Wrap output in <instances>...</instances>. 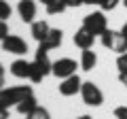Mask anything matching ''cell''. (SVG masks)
Instances as JSON below:
<instances>
[{
    "mask_svg": "<svg viewBox=\"0 0 127 119\" xmlns=\"http://www.w3.org/2000/svg\"><path fill=\"white\" fill-rule=\"evenodd\" d=\"M97 64V55H95V51L91 49H83V55H81V68L83 70H93V66Z\"/></svg>",
    "mask_w": 127,
    "mask_h": 119,
    "instance_id": "obj_13",
    "label": "cell"
},
{
    "mask_svg": "<svg viewBox=\"0 0 127 119\" xmlns=\"http://www.w3.org/2000/svg\"><path fill=\"white\" fill-rule=\"evenodd\" d=\"M26 119H51V115H49V111H47V109H42V106H36L32 113H28V115H26Z\"/></svg>",
    "mask_w": 127,
    "mask_h": 119,
    "instance_id": "obj_17",
    "label": "cell"
},
{
    "mask_svg": "<svg viewBox=\"0 0 127 119\" xmlns=\"http://www.w3.org/2000/svg\"><path fill=\"white\" fill-rule=\"evenodd\" d=\"M83 28H87L91 34H95V36H100L102 32H104L106 28V17L104 13H91V15H85V19H83Z\"/></svg>",
    "mask_w": 127,
    "mask_h": 119,
    "instance_id": "obj_6",
    "label": "cell"
},
{
    "mask_svg": "<svg viewBox=\"0 0 127 119\" xmlns=\"http://www.w3.org/2000/svg\"><path fill=\"white\" fill-rule=\"evenodd\" d=\"M49 30H51V28H49V23H47L45 19H40V21H32V36L36 38L38 43L49 34Z\"/></svg>",
    "mask_w": 127,
    "mask_h": 119,
    "instance_id": "obj_14",
    "label": "cell"
},
{
    "mask_svg": "<svg viewBox=\"0 0 127 119\" xmlns=\"http://www.w3.org/2000/svg\"><path fill=\"white\" fill-rule=\"evenodd\" d=\"M121 2H123V4H125V9H127V0H121Z\"/></svg>",
    "mask_w": 127,
    "mask_h": 119,
    "instance_id": "obj_31",
    "label": "cell"
},
{
    "mask_svg": "<svg viewBox=\"0 0 127 119\" xmlns=\"http://www.w3.org/2000/svg\"><path fill=\"white\" fill-rule=\"evenodd\" d=\"M62 41H64V32L59 30V28H51L49 34L40 41V47H45L47 51L49 49H57V47L62 45Z\"/></svg>",
    "mask_w": 127,
    "mask_h": 119,
    "instance_id": "obj_10",
    "label": "cell"
},
{
    "mask_svg": "<svg viewBox=\"0 0 127 119\" xmlns=\"http://www.w3.org/2000/svg\"><path fill=\"white\" fill-rule=\"evenodd\" d=\"M32 94L30 85H15V87H2L0 89V104L11 109V106H17L19 102L23 100L26 96Z\"/></svg>",
    "mask_w": 127,
    "mask_h": 119,
    "instance_id": "obj_2",
    "label": "cell"
},
{
    "mask_svg": "<svg viewBox=\"0 0 127 119\" xmlns=\"http://www.w3.org/2000/svg\"><path fill=\"white\" fill-rule=\"evenodd\" d=\"M38 106V102H36V98H34V94H30V96H26L21 102H19L15 109H17V113H21V115H28V113H32V111Z\"/></svg>",
    "mask_w": 127,
    "mask_h": 119,
    "instance_id": "obj_15",
    "label": "cell"
},
{
    "mask_svg": "<svg viewBox=\"0 0 127 119\" xmlns=\"http://www.w3.org/2000/svg\"><path fill=\"white\" fill-rule=\"evenodd\" d=\"M119 81H121V85L127 87V72H119Z\"/></svg>",
    "mask_w": 127,
    "mask_h": 119,
    "instance_id": "obj_26",
    "label": "cell"
},
{
    "mask_svg": "<svg viewBox=\"0 0 127 119\" xmlns=\"http://www.w3.org/2000/svg\"><path fill=\"white\" fill-rule=\"evenodd\" d=\"M81 96L87 106H100L104 102V94H102V89L93 81H85L81 85Z\"/></svg>",
    "mask_w": 127,
    "mask_h": 119,
    "instance_id": "obj_4",
    "label": "cell"
},
{
    "mask_svg": "<svg viewBox=\"0 0 127 119\" xmlns=\"http://www.w3.org/2000/svg\"><path fill=\"white\" fill-rule=\"evenodd\" d=\"M6 36H9V26L4 19H0V41H4Z\"/></svg>",
    "mask_w": 127,
    "mask_h": 119,
    "instance_id": "obj_21",
    "label": "cell"
},
{
    "mask_svg": "<svg viewBox=\"0 0 127 119\" xmlns=\"http://www.w3.org/2000/svg\"><path fill=\"white\" fill-rule=\"evenodd\" d=\"M100 41L106 49L110 51H117V53H123L127 51V38L123 36V32H117V30H108L106 28L104 32L100 34Z\"/></svg>",
    "mask_w": 127,
    "mask_h": 119,
    "instance_id": "obj_3",
    "label": "cell"
},
{
    "mask_svg": "<svg viewBox=\"0 0 127 119\" xmlns=\"http://www.w3.org/2000/svg\"><path fill=\"white\" fill-rule=\"evenodd\" d=\"M66 4H68V6H74V9H76V6L85 4V2H83V0H66Z\"/></svg>",
    "mask_w": 127,
    "mask_h": 119,
    "instance_id": "obj_23",
    "label": "cell"
},
{
    "mask_svg": "<svg viewBox=\"0 0 127 119\" xmlns=\"http://www.w3.org/2000/svg\"><path fill=\"white\" fill-rule=\"evenodd\" d=\"M121 32H123V36L127 38V21H125V26H123V30H121Z\"/></svg>",
    "mask_w": 127,
    "mask_h": 119,
    "instance_id": "obj_28",
    "label": "cell"
},
{
    "mask_svg": "<svg viewBox=\"0 0 127 119\" xmlns=\"http://www.w3.org/2000/svg\"><path fill=\"white\" fill-rule=\"evenodd\" d=\"M83 2H85V4H100L102 0H83Z\"/></svg>",
    "mask_w": 127,
    "mask_h": 119,
    "instance_id": "obj_27",
    "label": "cell"
},
{
    "mask_svg": "<svg viewBox=\"0 0 127 119\" xmlns=\"http://www.w3.org/2000/svg\"><path fill=\"white\" fill-rule=\"evenodd\" d=\"M117 68H119V72H127V51L119 53V58H117Z\"/></svg>",
    "mask_w": 127,
    "mask_h": 119,
    "instance_id": "obj_19",
    "label": "cell"
},
{
    "mask_svg": "<svg viewBox=\"0 0 127 119\" xmlns=\"http://www.w3.org/2000/svg\"><path fill=\"white\" fill-rule=\"evenodd\" d=\"M17 13H19V17H21V21L32 23L34 17H36V2H34V0H19Z\"/></svg>",
    "mask_w": 127,
    "mask_h": 119,
    "instance_id": "obj_9",
    "label": "cell"
},
{
    "mask_svg": "<svg viewBox=\"0 0 127 119\" xmlns=\"http://www.w3.org/2000/svg\"><path fill=\"white\" fill-rule=\"evenodd\" d=\"M45 6H47V13L49 15H59V13H64V11L68 9L66 0H51L49 4H45Z\"/></svg>",
    "mask_w": 127,
    "mask_h": 119,
    "instance_id": "obj_16",
    "label": "cell"
},
{
    "mask_svg": "<svg viewBox=\"0 0 127 119\" xmlns=\"http://www.w3.org/2000/svg\"><path fill=\"white\" fill-rule=\"evenodd\" d=\"M11 13H13V9H11V4L9 2H4V0H0V19H9L11 17Z\"/></svg>",
    "mask_w": 127,
    "mask_h": 119,
    "instance_id": "obj_18",
    "label": "cell"
},
{
    "mask_svg": "<svg viewBox=\"0 0 127 119\" xmlns=\"http://www.w3.org/2000/svg\"><path fill=\"white\" fill-rule=\"evenodd\" d=\"M81 85H83V81L78 79V74H72L68 79H62V83H59V94L62 96H74L76 92H81Z\"/></svg>",
    "mask_w": 127,
    "mask_h": 119,
    "instance_id": "obj_8",
    "label": "cell"
},
{
    "mask_svg": "<svg viewBox=\"0 0 127 119\" xmlns=\"http://www.w3.org/2000/svg\"><path fill=\"white\" fill-rule=\"evenodd\" d=\"M4 87V66L0 64V89Z\"/></svg>",
    "mask_w": 127,
    "mask_h": 119,
    "instance_id": "obj_25",
    "label": "cell"
},
{
    "mask_svg": "<svg viewBox=\"0 0 127 119\" xmlns=\"http://www.w3.org/2000/svg\"><path fill=\"white\" fill-rule=\"evenodd\" d=\"M40 2H42V4H49V2H51V0H40Z\"/></svg>",
    "mask_w": 127,
    "mask_h": 119,
    "instance_id": "obj_30",
    "label": "cell"
},
{
    "mask_svg": "<svg viewBox=\"0 0 127 119\" xmlns=\"http://www.w3.org/2000/svg\"><path fill=\"white\" fill-rule=\"evenodd\" d=\"M0 43H2V51H6V53L26 55V51H28V43L23 41V38L15 36V34H9L4 41H0Z\"/></svg>",
    "mask_w": 127,
    "mask_h": 119,
    "instance_id": "obj_7",
    "label": "cell"
},
{
    "mask_svg": "<svg viewBox=\"0 0 127 119\" xmlns=\"http://www.w3.org/2000/svg\"><path fill=\"white\" fill-rule=\"evenodd\" d=\"M51 74H55L57 79H68L72 74H76V62L70 58H59L53 62V68H51Z\"/></svg>",
    "mask_w": 127,
    "mask_h": 119,
    "instance_id": "obj_5",
    "label": "cell"
},
{
    "mask_svg": "<svg viewBox=\"0 0 127 119\" xmlns=\"http://www.w3.org/2000/svg\"><path fill=\"white\" fill-rule=\"evenodd\" d=\"M76 119H93L91 115H81V117H76Z\"/></svg>",
    "mask_w": 127,
    "mask_h": 119,
    "instance_id": "obj_29",
    "label": "cell"
},
{
    "mask_svg": "<svg viewBox=\"0 0 127 119\" xmlns=\"http://www.w3.org/2000/svg\"><path fill=\"white\" fill-rule=\"evenodd\" d=\"M95 43V34H91L87 28H81V30H76V34H74V45L81 47V49H91Z\"/></svg>",
    "mask_w": 127,
    "mask_h": 119,
    "instance_id": "obj_12",
    "label": "cell"
},
{
    "mask_svg": "<svg viewBox=\"0 0 127 119\" xmlns=\"http://www.w3.org/2000/svg\"><path fill=\"white\" fill-rule=\"evenodd\" d=\"M30 72H32V62H28V60H15L11 64V74L17 79H30Z\"/></svg>",
    "mask_w": 127,
    "mask_h": 119,
    "instance_id": "obj_11",
    "label": "cell"
},
{
    "mask_svg": "<svg viewBox=\"0 0 127 119\" xmlns=\"http://www.w3.org/2000/svg\"><path fill=\"white\" fill-rule=\"evenodd\" d=\"M51 68H53V62H49V58H47V49L38 45V49H36V58H34V62H32L30 81L40 83L42 79L47 77V74H51Z\"/></svg>",
    "mask_w": 127,
    "mask_h": 119,
    "instance_id": "obj_1",
    "label": "cell"
},
{
    "mask_svg": "<svg viewBox=\"0 0 127 119\" xmlns=\"http://www.w3.org/2000/svg\"><path fill=\"white\" fill-rule=\"evenodd\" d=\"M117 4H119V0H102L100 2L102 11H112V9H117Z\"/></svg>",
    "mask_w": 127,
    "mask_h": 119,
    "instance_id": "obj_20",
    "label": "cell"
},
{
    "mask_svg": "<svg viewBox=\"0 0 127 119\" xmlns=\"http://www.w3.org/2000/svg\"><path fill=\"white\" fill-rule=\"evenodd\" d=\"M0 119H9V109L0 104Z\"/></svg>",
    "mask_w": 127,
    "mask_h": 119,
    "instance_id": "obj_24",
    "label": "cell"
},
{
    "mask_svg": "<svg viewBox=\"0 0 127 119\" xmlns=\"http://www.w3.org/2000/svg\"><path fill=\"white\" fill-rule=\"evenodd\" d=\"M114 117H117V119H127V106H119V109H114Z\"/></svg>",
    "mask_w": 127,
    "mask_h": 119,
    "instance_id": "obj_22",
    "label": "cell"
}]
</instances>
